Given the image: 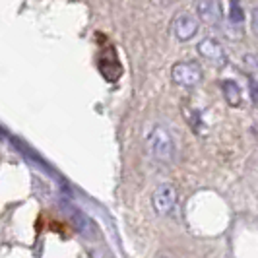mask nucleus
<instances>
[{"mask_svg":"<svg viewBox=\"0 0 258 258\" xmlns=\"http://www.w3.org/2000/svg\"><path fill=\"white\" fill-rule=\"evenodd\" d=\"M148 152L150 155L161 161V163H171L173 157H175V146H173V140L169 136V132L163 126H155L150 136H148Z\"/></svg>","mask_w":258,"mask_h":258,"instance_id":"f257e3e1","label":"nucleus"},{"mask_svg":"<svg viewBox=\"0 0 258 258\" xmlns=\"http://www.w3.org/2000/svg\"><path fill=\"white\" fill-rule=\"evenodd\" d=\"M171 78L179 86H196L202 80V70L196 62H177L171 70Z\"/></svg>","mask_w":258,"mask_h":258,"instance_id":"f03ea898","label":"nucleus"},{"mask_svg":"<svg viewBox=\"0 0 258 258\" xmlns=\"http://www.w3.org/2000/svg\"><path fill=\"white\" fill-rule=\"evenodd\" d=\"M152 202H154V208L157 214L161 216H169L175 208V202H177V192L171 184H159L155 188L154 196H152Z\"/></svg>","mask_w":258,"mask_h":258,"instance_id":"7ed1b4c3","label":"nucleus"},{"mask_svg":"<svg viewBox=\"0 0 258 258\" xmlns=\"http://www.w3.org/2000/svg\"><path fill=\"white\" fill-rule=\"evenodd\" d=\"M99 72L103 74L109 82H116L120 74H122V66L118 62V56L113 45L105 47V51L101 52V58H99Z\"/></svg>","mask_w":258,"mask_h":258,"instance_id":"20e7f679","label":"nucleus"},{"mask_svg":"<svg viewBox=\"0 0 258 258\" xmlns=\"http://www.w3.org/2000/svg\"><path fill=\"white\" fill-rule=\"evenodd\" d=\"M198 31V20L194 18L192 14L188 12H181L175 16L173 20V33L175 37L181 39V41H188L192 39Z\"/></svg>","mask_w":258,"mask_h":258,"instance_id":"39448f33","label":"nucleus"},{"mask_svg":"<svg viewBox=\"0 0 258 258\" xmlns=\"http://www.w3.org/2000/svg\"><path fill=\"white\" fill-rule=\"evenodd\" d=\"M198 52H200L204 58L212 60V62H216L218 66L225 64V52H223V47H221L216 39H212V37L204 39V41L198 45Z\"/></svg>","mask_w":258,"mask_h":258,"instance_id":"423d86ee","label":"nucleus"},{"mask_svg":"<svg viewBox=\"0 0 258 258\" xmlns=\"http://www.w3.org/2000/svg\"><path fill=\"white\" fill-rule=\"evenodd\" d=\"M198 14L202 20H206L208 24H218L221 20V8L218 2L214 0H204V2H198Z\"/></svg>","mask_w":258,"mask_h":258,"instance_id":"0eeeda50","label":"nucleus"},{"mask_svg":"<svg viewBox=\"0 0 258 258\" xmlns=\"http://www.w3.org/2000/svg\"><path fill=\"white\" fill-rule=\"evenodd\" d=\"M221 90H223V95H225V99H227V103L229 105L237 107V105L241 103V88H239L233 80L221 82Z\"/></svg>","mask_w":258,"mask_h":258,"instance_id":"6e6552de","label":"nucleus"},{"mask_svg":"<svg viewBox=\"0 0 258 258\" xmlns=\"http://www.w3.org/2000/svg\"><path fill=\"white\" fill-rule=\"evenodd\" d=\"M66 210H68V214L72 216L70 220L74 221V225H76L80 231L84 233V235H90L91 231V221L82 214V212H78L76 208H72V206H66Z\"/></svg>","mask_w":258,"mask_h":258,"instance_id":"1a4fd4ad","label":"nucleus"},{"mask_svg":"<svg viewBox=\"0 0 258 258\" xmlns=\"http://www.w3.org/2000/svg\"><path fill=\"white\" fill-rule=\"evenodd\" d=\"M229 22L231 24H241L243 20H245V14H243V10H241V6L237 4V2H231L229 4Z\"/></svg>","mask_w":258,"mask_h":258,"instance_id":"9d476101","label":"nucleus"},{"mask_svg":"<svg viewBox=\"0 0 258 258\" xmlns=\"http://www.w3.org/2000/svg\"><path fill=\"white\" fill-rule=\"evenodd\" d=\"M163 258H165V256H163Z\"/></svg>","mask_w":258,"mask_h":258,"instance_id":"9b49d317","label":"nucleus"}]
</instances>
